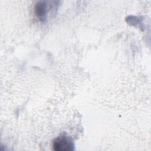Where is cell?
<instances>
[{
  "label": "cell",
  "mask_w": 151,
  "mask_h": 151,
  "mask_svg": "<svg viewBox=\"0 0 151 151\" xmlns=\"http://www.w3.org/2000/svg\"><path fill=\"white\" fill-rule=\"evenodd\" d=\"M74 145L71 140L65 136L55 139L52 142V147L56 151H69L73 150Z\"/></svg>",
  "instance_id": "6da1fadb"
},
{
  "label": "cell",
  "mask_w": 151,
  "mask_h": 151,
  "mask_svg": "<svg viewBox=\"0 0 151 151\" xmlns=\"http://www.w3.org/2000/svg\"><path fill=\"white\" fill-rule=\"evenodd\" d=\"M35 13L37 17L42 21H44L46 17L47 6L44 2H38L35 4Z\"/></svg>",
  "instance_id": "7a4b0ae2"
}]
</instances>
